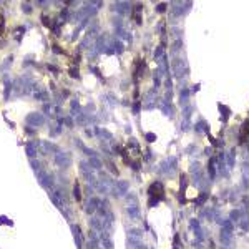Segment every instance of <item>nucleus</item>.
I'll return each mask as SVG.
<instances>
[{"label": "nucleus", "instance_id": "obj_1", "mask_svg": "<svg viewBox=\"0 0 249 249\" xmlns=\"http://www.w3.org/2000/svg\"><path fill=\"white\" fill-rule=\"evenodd\" d=\"M27 121L30 123V124H42V121H43V118H42V115H37V113H30L27 116Z\"/></svg>", "mask_w": 249, "mask_h": 249}, {"label": "nucleus", "instance_id": "obj_5", "mask_svg": "<svg viewBox=\"0 0 249 249\" xmlns=\"http://www.w3.org/2000/svg\"><path fill=\"white\" fill-rule=\"evenodd\" d=\"M32 166H33V170H40V163H37V161H32Z\"/></svg>", "mask_w": 249, "mask_h": 249}, {"label": "nucleus", "instance_id": "obj_4", "mask_svg": "<svg viewBox=\"0 0 249 249\" xmlns=\"http://www.w3.org/2000/svg\"><path fill=\"white\" fill-rule=\"evenodd\" d=\"M57 161H58V165H66V156L65 155H61V153H58V155H57Z\"/></svg>", "mask_w": 249, "mask_h": 249}, {"label": "nucleus", "instance_id": "obj_2", "mask_svg": "<svg viewBox=\"0 0 249 249\" xmlns=\"http://www.w3.org/2000/svg\"><path fill=\"white\" fill-rule=\"evenodd\" d=\"M48 178H50V176H47L45 173H38V181H40L45 188H50V179Z\"/></svg>", "mask_w": 249, "mask_h": 249}, {"label": "nucleus", "instance_id": "obj_3", "mask_svg": "<svg viewBox=\"0 0 249 249\" xmlns=\"http://www.w3.org/2000/svg\"><path fill=\"white\" fill-rule=\"evenodd\" d=\"M27 155H28V156H33V155H35V148H33V143H28V145H27Z\"/></svg>", "mask_w": 249, "mask_h": 249}]
</instances>
